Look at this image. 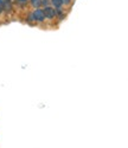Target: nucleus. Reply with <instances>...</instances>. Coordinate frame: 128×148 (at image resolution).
<instances>
[{
  "label": "nucleus",
  "instance_id": "1",
  "mask_svg": "<svg viewBox=\"0 0 128 148\" xmlns=\"http://www.w3.org/2000/svg\"><path fill=\"white\" fill-rule=\"evenodd\" d=\"M43 13H44L45 19L52 20L56 18V8H54L52 6H46L43 8Z\"/></svg>",
  "mask_w": 128,
  "mask_h": 148
},
{
  "label": "nucleus",
  "instance_id": "2",
  "mask_svg": "<svg viewBox=\"0 0 128 148\" xmlns=\"http://www.w3.org/2000/svg\"><path fill=\"white\" fill-rule=\"evenodd\" d=\"M32 14L36 19V23H44L45 21V17H44V13H43V10L39 7V8H34Z\"/></svg>",
  "mask_w": 128,
  "mask_h": 148
},
{
  "label": "nucleus",
  "instance_id": "3",
  "mask_svg": "<svg viewBox=\"0 0 128 148\" xmlns=\"http://www.w3.org/2000/svg\"><path fill=\"white\" fill-rule=\"evenodd\" d=\"M50 5L52 6L54 8H59V7H62V6H63L61 0H50Z\"/></svg>",
  "mask_w": 128,
  "mask_h": 148
},
{
  "label": "nucleus",
  "instance_id": "4",
  "mask_svg": "<svg viewBox=\"0 0 128 148\" xmlns=\"http://www.w3.org/2000/svg\"><path fill=\"white\" fill-rule=\"evenodd\" d=\"M26 21H28V24H31V25L36 23V19H34V17H33V14H32V12H29V13H28Z\"/></svg>",
  "mask_w": 128,
  "mask_h": 148
},
{
  "label": "nucleus",
  "instance_id": "5",
  "mask_svg": "<svg viewBox=\"0 0 128 148\" xmlns=\"http://www.w3.org/2000/svg\"><path fill=\"white\" fill-rule=\"evenodd\" d=\"M29 1H30V5L33 8H39L41 7V0H29Z\"/></svg>",
  "mask_w": 128,
  "mask_h": 148
},
{
  "label": "nucleus",
  "instance_id": "6",
  "mask_svg": "<svg viewBox=\"0 0 128 148\" xmlns=\"http://www.w3.org/2000/svg\"><path fill=\"white\" fill-rule=\"evenodd\" d=\"M46 6H51L50 5V0H41V7H46Z\"/></svg>",
  "mask_w": 128,
  "mask_h": 148
},
{
  "label": "nucleus",
  "instance_id": "7",
  "mask_svg": "<svg viewBox=\"0 0 128 148\" xmlns=\"http://www.w3.org/2000/svg\"><path fill=\"white\" fill-rule=\"evenodd\" d=\"M61 1H62V5L64 6H69L72 4V0H61Z\"/></svg>",
  "mask_w": 128,
  "mask_h": 148
},
{
  "label": "nucleus",
  "instance_id": "8",
  "mask_svg": "<svg viewBox=\"0 0 128 148\" xmlns=\"http://www.w3.org/2000/svg\"><path fill=\"white\" fill-rule=\"evenodd\" d=\"M4 13V0H0V14Z\"/></svg>",
  "mask_w": 128,
  "mask_h": 148
},
{
  "label": "nucleus",
  "instance_id": "9",
  "mask_svg": "<svg viewBox=\"0 0 128 148\" xmlns=\"http://www.w3.org/2000/svg\"><path fill=\"white\" fill-rule=\"evenodd\" d=\"M17 1H18V3H20V4H26V3L29 1V0H17Z\"/></svg>",
  "mask_w": 128,
  "mask_h": 148
}]
</instances>
